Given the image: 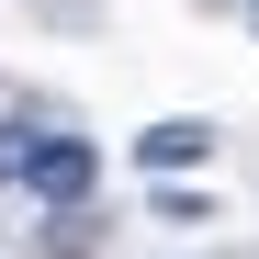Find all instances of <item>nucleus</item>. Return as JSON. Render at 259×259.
Returning <instances> with one entry per match:
<instances>
[{
	"mask_svg": "<svg viewBox=\"0 0 259 259\" xmlns=\"http://www.w3.org/2000/svg\"><path fill=\"white\" fill-rule=\"evenodd\" d=\"M91 181H102V147L57 124V136L34 147V181H23V192H34V203H91Z\"/></svg>",
	"mask_w": 259,
	"mask_h": 259,
	"instance_id": "1",
	"label": "nucleus"
},
{
	"mask_svg": "<svg viewBox=\"0 0 259 259\" xmlns=\"http://www.w3.org/2000/svg\"><path fill=\"white\" fill-rule=\"evenodd\" d=\"M102 248H113L102 203H34V259H102Z\"/></svg>",
	"mask_w": 259,
	"mask_h": 259,
	"instance_id": "2",
	"label": "nucleus"
},
{
	"mask_svg": "<svg viewBox=\"0 0 259 259\" xmlns=\"http://www.w3.org/2000/svg\"><path fill=\"white\" fill-rule=\"evenodd\" d=\"M203 158H214V124L203 113H169V124L136 136V169H147V181H181V169H203Z\"/></svg>",
	"mask_w": 259,
	"mask_h": 259,
	"instance_id": "3",
	"label": "nucleus"
},
{
	"mask_svg": "<svg viewBox=\"0 0 259 259\" xmlns=\"http://www.w3.org/2000/svg\"><path fill=\"white\" fill-rule=\"evenodd\" d=\"M57 136V113H0V192H23L34 181V147Z\"/></svg>",
	"mask_w": 259,
	"mask_h": 259,
	"instance_id": "4",
	"label": "nucleus"
},
{
	"mask_svg": "<svg viewBox=\"0 0 259 259\" xmlns=\"http://www.w3.org/2000/svg\"><path fill=\"white\" fill-rule=\"evenodd\" d=\"M147 214H158V226H214V192H192V181H158V192H147Z\"/></svg>",
	"mask_w": 259,
	"mask_h": 259,
	"instance_id": "5",
	"label": "nucleus"
},
{
	"mask_svg": "<svg viewBox=\"0 0 259 259\" xmlns=\"http://www.w3.org/2000/svg\"><path fill=\"white\" fill-rule=\"evenodd\" d=\"M248 12H259V0H248Z\"/></svg>",
	"mask_w": 259,
	"mask_h": 259,
	"instance_id": "6",
	"label": "nucleus"
}]
</instances>
